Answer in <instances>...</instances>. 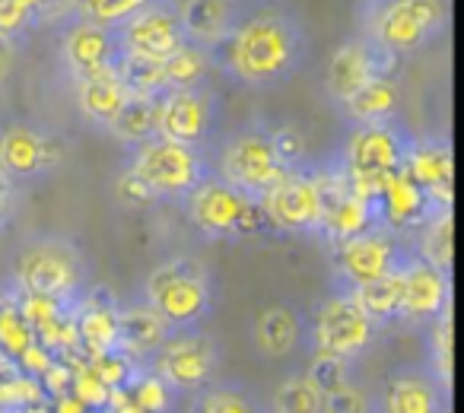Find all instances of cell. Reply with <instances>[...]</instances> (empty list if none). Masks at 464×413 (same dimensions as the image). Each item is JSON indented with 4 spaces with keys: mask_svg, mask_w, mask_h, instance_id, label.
Segmentation results:
<instances>
[{
    "mask_svg": "<svg viewBox=\"0 0 464 413\" xmlns=\"http://www.w3.org/2000/svg\"><path fill=\"white\" fill-rule=\"evenodd\" d=\"M309 54L305 26L286 10L242 16V23L210 52L213 71L248 90H274L299 73Z\"/></svg>",
    "mask_w": 464,
    "mask_h": 413,
    "instance_id": "6da1fadb",
    "label": "cell"
},
{
    "mask_svg": "<svg viewBox=\"0 0 464 413\" xmlns=\"http://www.w3.org/2000/svg\"><path fill=\"white\" fill-rule=\"evenodd\" d=\"M7 290L45 296L61 305H77L90 290L86 255L64 235H35L14 255Z\"/></svg>",
    "mask_w": 464,
    "mask_h": 413,
    "instance_id": "7a4b0ae2",
    "label": "cell"
},
{
    "mask_svg": "<svg viewBox=\"0 0 464 413\" xmlns=\"http://www.w3.org/2000/svg\"><path fill=\"white\" fill-rule=\"evenodd\" d=\"M445 20H449L445 0H360L356 35L401 61L436 42Z\"/></svg>",
    "mask_w": 464,
    "mask_h": 413,
    "instance_id": "3957f363",
    "label": "cell"
},
{
    "mask_svg": "<svg viewBox=\"0 0 464 413\" xmlns=\"http://www.w3.org/2000/svg\"><path fill=\"white\" fill-rule=\"evenodd\" d=\"M411 140L413 134L401 124V118L382 124H353L337 153V166L347 175L350 187L369 204H375L382 185L404 168Z\"/></svg>",
    "mask_w": 464,
    "mask_h": 413,
    "instance_id": "277c9868",
    "label": "cell"
},
{
    "mask_svg": "<svg viewBox=\"0 0 464 413\" xmlns=\"http://www.w3.org/2000/svg\"><path fill=\"white\" fill-rule=\"evenodd\" d=\"M143 303L153 305L169 331H194L217 303L213 277L198 258H169L156 264L143 280Z\"/></svg>",
    "mask_w": 464,
    "mask_h": 413,
    "instance_id": "5b68a950",
    "label": "cell"
},
{
    "mask_svg": "<svg viewBox=\"0 0 464 413\" xmlns=\"http://www.w3.org/2000/svg\"><path fill=\"white\" fill-rule=\"evenodd\" d=\"M210 172L246 197L261 200V194H267L284 178L286 168L274 153L271 128L261 121H248L219 140Z\"/></svg>",
    "mask_w": 464,
    "mask_h": 413,
    "instance_id": "8992f818",
    "label": "cell"
},
{
    "mask_svg": "<svg viewBox=\"0 0 464 413\" xmlns=\"http://www.w3.org/2000/svg\"><path fill=\"white\" fill-rule=\"evenodd\" d=\"M124 168L137 175L156 200H185L210 175V159L204 149L153 137V140L128 149Z\"/></svg>",
    "mask_w": 464,
    "mask_h": 413,
    "instance_id": "52a82bcc",
    "label": "cell"
},
{
    "mask_svg": "<svg viewBox=\"0 0 464 413\" xmlns=\"http://www.w3.org/2000/svg\"><path fill=\"white\" fill-rule=\"evenodd\" d=\"M185 214L188 223L198 229L204 239H248L267 229L265 216H261L258 200L246 197L217 175H207L198 187L185 197Z\"/></svg>",
    "mask_w": 464,
    "mask_h": 413,
    "instance_id": "ba28073f",
    "label": "cell"
},
{
    "mask_svg": "<svg viewBox=\"0 0 464 413\" xmlns=\"http://www.w3.org/2000/svg\"><path fill=\"white\" fill-rule=\"evenodd\" d=\"M375 334H379L375 324L362 315L356 299L343 290H334L328 299H322L312 318H305V337L312 343V353L337 356L347 362L366 353Z\"/></svg>",
    "mask_w": 464,
    "mask_h": 413,
    "instance_id": "9c48e42d",
    "label": "cell"
},
{
    "mask_svg": "<svg viewBox=\"0 0 464 413\" xmlns=\"http://www.w3.org/2000/svg\"><path fill=\"white\" fill-rule=\"evenodd\" d=\"M411 239L388 233L385 226H375L369 233L347 239L341 245H331V267H334V286L343 293L356 290L362 283L385 277L398 271L411 258Z\"/></svg>",
    "mask_w": 464,
    "mask_h": 413,
    "instance_id": "30bf717a",
    "label": "cell"
},
{
    "mask_svg": "<svg viewBox=\"0 0 464 413\" xmlns=\"http://www.w3.org/2000/svg\"><path fill=\"white\" fill-rule=\"evenodd\" d=\"M219 362H223V353H219L217 337L194 328L169 334L166 343L147 360V366L175 394H194L210 385V381H217Z\"/></svg>",
    "mask_w": 464,
    "mask_h": 413,
    "instance_id": "8fae6325",
    "label": "cell"
},
{
    "mask_svg": "<svg viewBox=\"0 0 464 413\" xmlns=\"http://www.w3.org/2000/svg\"><path fill=\"white\" fill-rule=\"evenodd\" d=\"M219 99L210 86L198 90H169L156 99V137L204 149L217 134Z\"/></svg>",
    "mask_w": 464,
    "mask_h": 413,
    "instance_id": "7c38bea8",
    "label": "cell"
},
{
    "mask_svg": "<svg viewBox=\"0 0 464 413\" xmlns=\"http://www.w3.org/2000/svg\"><path fill=\"white\" fill-rule=\"evenodd\" d=\"M258 206L267 229L290 235H318V226H322V191H318L312 166L286 172L271 191L261 194Z\"/></svg>",
    "mask_w": 464,
    "mask_h": 413,
    "instance_id": "4fadbf2b",
    "label": "cell"
},
{
    "mask_svg": "<svg viewBox=\"0 0 464 413\" xmlns=\"http://www.w3.org/2000/svg\"><path fill=\"white\" fill-rule=\"evenodd\" d=\"M64 159V143L52 130L39 124H10L0 130V175L14 181L16 187L23 181L45 178L48 172L61 166Z\"/></svg>",
    "mask_w": 464,
    "mask_h": 413,
    "instance_id": "5bb4252c",
    "label": "cell"
},
{
    "mask_svg": "<svg viewBox=\"0 0 464 413\" xmlns=\"http://www.w3.org/2000/svg\"><path fill=\"white\" fill-rule=\"evenodd\" d=\"M398 71V58L385 54L366 42L362 35H350L331 52L328 64H324V90H328L331 102L343 105L353 92H360L375 77H388Z\"/></svg>",
    "mask_w": 464,
    "mask_h": 413,
    "instance_id": "9a60e30c",
    "label": "cell"
},
{
    "mask_svg": "<svg viewBox=\"0 0 464 413\" xmlns=\"http://www.w3.org/2000/svg\"><path fill=\"white\" fill-rule=\"evenodd\" d=\"M118 52L143 61H166L185 45L179 16H175V0H156L130 16L124 26L115 29Z\"/></svg>",
    "mask_w": 464,
    "mask_h": 413,
    "instance_id": "2e32d148",
    "label": "cell"
},
{
    "mask_svg": "<svg viewBox=\"0 0 464 413\" xmlns=\"http://www.w3.org/2000/svg\"><path fill=\"white\" fill-rule=\"evenodd\" d=\"M404 277V303H401V324L426 328L436 318L451 312V274L436 271L423 258L411 252V258L401 267Z\"/></svg>",
    "mask_w": 464,
    "mask_h": 413,
    "instance_id": "e0dca14e",
    "label": "cell"
},
{
    "mask_svg": "<svg viewBox=\"0 0 464 413\" xmlns=\"http://www.w3.org/2000/svg\"><path fill=\"white\" fill-rule=\"evenodd\" d=\"M407 175L423 187L426 200L436 214H451L455 200V159H451V143L445 137H413L404 162Z\"/></svg>",
    "mask_w": 464,
    "mask_h": 413,
    "instance_id": "ac0fdd59",
    "label": "cell"
},
{
    "mask_svg": "<svg viewBox=\"0 0 464 413\" xmlns=\"http://www.w3.org/2000/svg\"><path fill=\"white\" fill-rule=\"evenodd\" d=\"M451 410V391H445L426 366L398 369L382 388L375 413H445Z\"/></svg>",
    "mask_w": 464,
    "mask_h": 413,
    "instance_id": "d6986e66",
    "label": "cell"
},
{
    "mask_svg": "<svg viewBox=\"0 0 464 413\" xmlns=\"http://www.w3.org/2000/svg\"><path fill=\"white\" fill-rule=\"evenodd\" d=\"M118 39L111 29L92 26V23L73 16L61 33V61L71 80H83L92 73H102L115 64Z\"/></svg>",
    "mask_w": 464,
    "mask_h": 413,
    "instance_id": "ffe728a7",
    "label": "cell"
},
{
    "mask_svg": "<svg viewBox=\"0 0 464 413\" xmlns=\"http://www.w3.org/2000/svg\"><path fill=\"white\" fill-rule=\"evenodd\" d=\"M375 214H379V226H385L394 235L411 239L426 220L436 216V210L426 200L423 187L407 175V168H401V172H394L382 185L379 200H375Z\"/></svg>",
    "mask_w": 464,
    "mask_h": 413,
    "instance_id": "44dd1931",
    "label": "cell"
},
{
    "mask_svg": "<svg viewBox=\"0 0 464 413\" xmlns=\"http://www.w3.org/2000/svg\"><path fill=\"white\" fill-rule=\"evenodd\" d=\"M181 35L188 45L213 48L229 39V33L242 23V10L236 0H175Z\"/></svg>",
    "mask_w": 464,
    "mask_h": 413,
    "instance_id": "7402d4cb",
    "label": "cell"
},
{
    "mask_svg": "<svg viewBox=\"0 0 464 413\" xmlns=\"http://www.w3.org/2000/svg\"><path fill=\"white\" fill-rule=\"evenodd\" d=\"M73 324H77L80 353L86 360L121 350L118 347V303L109 290H86L83 299L73 305Z\"/></svg>",
    "mask_w": 464,
    "mask_h": 413,
    "instance_id": "603a6c76",
    "label": "cell"
},
{
    "mask_svg": "<svg viewBox=\"0 0 464 413\" xmlns=\"http://www.w3.org/2000/svg\"><path fill=\"white\" fill-rule=\"evenodd\" d=\"M305 341V315L296 305H267L258 312L252 324V343L261 356L267 360H284V356L296 353L299 343Z\"/></svg>",
    "mask_w": 464,
    "mask_h": 413,
    "instance_id": "cb8c5ba5",
    "label": "cell"
},
{
    "mask_svg": "<svg viewBox=\"0 0 464 413\" xmlns=\"http://www.w3.org/2000/svg\"><path fill=\"white\" fill-rule=\"evenodd\" d=\"M169 334L172 331L160 318V312L143 299L130 305H118V347L128 356H134L137 362H147L166 343Z\"/></svg>",
    "mask_w": 464,
    "mask_h": 413,
    "instance_id": "d4e9b609",
    "label": "cell"
},
{
    "mask_svg": "<svg viewBox=\"0 0 464 413\" xmlns=\"http://www.w3.org/2000/svg\"><path fill=\"white\" fill-rule=\"evenodd\" d=\"M73 99H77V109L86 121L109 130V124L115 121V115L121 111V105L128 102V90L121 86V80H118V73H115V64H111L109 71H102V73L73 80Z\"/></svg>",
    "mask_w": 464,
    "mask_h": 413,
    "instance_id": "484cf974",
    "label": "cell"
},
{
    "mask_svg": "<svg viewBox=\"0 0 464 413\" xmlns=\"http://www.w3.org/2000/svg\"><path fill=\"white\" fill-rule=\"evenodd\" d=\"M341 111L353 124H382L394 121L401 111V83L394 73L388 77H375L372 83H366L360 92L347 99L341 105Z\"/></svg>",
    "mask_w": 464,
    "mask_h": 413,
    "instance_id": "4316f807",
    "label": "cell"
},
{
    "mask_svg": "<svg viewBox=\"0 0 464 413\" xmlns=\"http://www.w3.org/2000/svg\"><path fill=\"white\" fill-rule=\"evenodd\" d=\"M401 267L385 274V277L372 280V283H362V286H356V290H350V296L356 299L362 315L375 324V331L401 324V303H404V277H401Z\"/></svg>",
    "mask_w": 464,
    "mask_h": 413,
    "instance_id": "83f0119b",
    "label": "cell"
},
{
    "mask_svg": "<svg viewBox=\"0 0 464 413\" xmlns=\"http://www.w3.org/2000/svg\"><path fill=\"white\" fill-rule=\"evenodd\" d=\"M188 413H265L261 398L246 381H210L191 394Z\"/></svg>",
    "mask_w": 464,
    "mask_h": 413,
    "instance_id": "f1b7e54d",
    "label": "cell"
},
{
    "mask_svg": "<svg viewBox=\"0 0 464 413\" xmlns=\"http://www.w3.org/2000/svg\"><path fill=\"white\" fill-rule=\"evenodd\" d=\"M413 235H417V239H411L413 255L436 271L451 274V261H455V220H451V214H436Z\"/></svg>",
    "mask_w": 464,
    "mask_h": 413,
    "instance_id": "f546056e",
    "label": "cell"
},
{
    "mask_svg": "<svg viewBox=\"0 0 464 413\" xmlns=\"http://www.w3.org/2000/svg\"><path fill=\"white\" fill-rule=\"evenodd\" d=\"M213 73V58L207 48L198 45H181L172 58L162 61V77H166V92L169 90H198V86H210Z\"/></svg>",
    "mask_w": 464,
    "mask_h": 413,
    "instance_id": "4dcf8cb0",
    "label": "cell"
},
{
    "mask_svg": "<svg viewBox=\"0 0 464 413\" xmlns=\"http://www.w3.org/2000/svg\"><path fill=\"white\" fill-rule=\"evenodd\" d=\"M33 404H48L45 388L16 360L0 353V413H14Z\"/></svg>",
    "mask_w": 464,
    "mask_h": 413,
    "instance_id": "1f68e13d",
    "label": "cell"
},
{
    "mask_svg": "<svg viewBox=\"0 0 464 413\" xmlns=\"http://www.w3.org/2000/svg\"><path fill=\"white\" fill-rule=\"evenodd\" d=\"M109 134L115 137L118 143H124L128 149L153 140L156 137V99L128 96V102L121 105L115 121L109 124Z\"/></svg>",
    "mask_w": 464,
    "mask_h": 413,
    "instance_id": "d6a6232c",
    "label": "cell"
},
{
    "mask_svg": "<svg viewBox=\"0 0 464 413\" xmlns=\"http://www.w3.org/2000/svg\"><path fill=\"white\" fill-rule=\"evenodd\" d=\"M426 362L430 375L451 391V379H455V324H451V312L426 324Z\"/></svg>",
    "mask_w": 464,
    "mask_h": 413,
    "instance_id": "836d02e7",
    "label": "cell"
},
{
    "mask_svg": "<svg viewBox=\"0 0 464 413\" xmlns=\"http://www.w3.org/2000/svg\"><path fill=\"white\" fill-rule=\"evenodd\" d=\"M115 73H118V80H121L124 90H128V96L160 99L162 92H166V77H162V64H160V61L130 58V54L118 52Z\"/></svg>",
    "mask_w": 464,
    "mask_h": 413,
    "instance_id": "e575fe53",
    "label": "cell"
},
{
    "mask_svg": "<svg viewBox=\"0 0 464 413\" xmlns=\"http://www.w3.org/2000/svg\"><path fill=\"white\" fill-rule=\"evenodd\" d=\"M121 391L128 394L137 407H143L147 413H172L175 400H179V394H175L172 388H169L166 381H162L160 375L147 366V362L137 366V372L130 375V381L121 388Z\"/></svg>",
    "mask_w": 464,
    "mask_h": 413,
    "instance_id": "d590c367",
    "label": "cell"
},
{
    "mask_svg": "<svg viewBox=\"0 0 464 413\" xmlns=\"http://www.w3.org/2000/svg\"><path fill=\"white\" fill-rule=\"evenodd\" d=\"M267 410L271 413H322V391H318L309 375L296 372L280 381Z\"/></svg>",
    "mask_w": 464,
    "mask_h": 413,
    "instance_id": "8d00e7d4",
    "label": "cell"
},
{
    "mask_svg": "<svg viewBox=\"0 0 464 413\" xmlns=\"http://www.w3.org/2000/svg\"><path fill=\"white\" fill-rule=\"evenodd\" d=\"M35 343V334L23 312L16 309V299L7 290L0 293V353L10 360H20L29 347Z\"/></svg>",
    "mask_w": 464,
    "mask_h": 413,
    "instance_id": "74e56055",
    "label": "cell"
},
{
    "mask_svg": "<svg viewBox=\"0 0 464 413\" xmlns=\"http://www.w3.org/2000/svg\"><path fill=\"white\" fill-rule=\"evenodd\" d=\"M150 4H156V0H77V16L92 26L115 33L118 26H124L130 16H137Z\"/></svg>",
    "mask_w": 464,
    "mask_h": 413,
    "instance_id": "f35d334b",
    "label": "cell"
},
{
    "mask_svg": "<svg viewBox=\"0 0 464 413\" xmlns=\"http://www.w3.org/2000/svg\"><path fill=\"white\" fill-rule=\"evenodd\" d=\"M83 360H86V356H83ZM86 366L99 375V381H102L105 388H111V391H121V388L130 381V375L137 372V366H140V362H137L134 356L124 353V350H111V353H102V356H90V360H86Z\"/></svg>",
    "mask_w": 464,
    "mask_h": 413,
    "instance_id": "ab89813d",
    "label": "cell"
},
{
    "mask_svg": "<svg viewBox=\"0 0 464 413\" xmlns=\"http://www.w3.org/2000/svg\"><path fill=\"white\" fill-rule=\"evenodd\" d=\"M35 26H42V23L26 4H20V0H0V42L20 45Z\"/></svg>",
    "mask_w": 464,
    "mask_h": 413,
    "instance_id": "60d3db41",
    "label": "cell"
},
{
    "mask_svg": "<svg viewBox=\"0 0 464 413\" xmlns=\"http://www.w3.org/2000/svg\"><path fill=\"white\" fill-rule=\"evenodd\" d=\"M271 143H274V153H277L280 166H284L286 172L309 166V147H305V137L299 128H293V124L271 128Z\"/></svg>",
    "mask_w": 464,
    "mask_h": 413,
    "instance_id": "b9f144b4",
    "label": "cell"
},
{
    "mask_svg": "<svg viewBox=\"0 0 464 413\" xmlns=\"http://www.w3.org/2000/svg\"><path fill=\"white\" fill-rule=\"evenodd\" d=\"M309 375L315 381V388L322 394L334 391L341 385H350L353 381V362L347 360H337V356H324V353H312V366H309Z\"/></svg>",
    "mask_w": 464,
    "mask_h": 413,
    "instance_id": "7bdbcfd3",
    "label": "cell"
},
{
    "mask_svg": "<svg viewBox=\"0 0 464 413\" xmlns=\"http://www.w3.org/2000/svg\"><path fill=\"white\" fill-rule=\"evenodd\" d=\"M322 413H375V398L362 385L350 381L322 394Z\"/></svg>",
    "mask_w": 464,
    "mask_h": 413,
    "instance_id": "ee69618b",
    "label": "cell"
},
{
    "mask_svg": "<svg viewBox=\"0 0 464 413\" xmlns=\"http://www.w3.org/2000/svg\"><path fill=\"white\" fill-rule=\"evenodd\" d=\"M39 16V23H61L77 16V0H20Z\"/></svg>",
    "mask_w": 464,
    "mask_h": 413,
    "instance_id": "f6af8a7d",
    "label": "cell"
},
{
    "mask_svg": "<svg viewBox=\"0 0 464 413\" xmlns=\"http://www.w3.org/2000/svg\"><path fill=\"white\" fill-rule=\"evenodd\" d=\"M115 191H118V197L124 200V204H130V206H143V204H153V194L143 187V181L137 178V175H130L128 168H124L121 175H118V185H115Z\"/></svg>",
    "mask_w": 464,
    "mask_h": 413,
    "instance_id": "bcb514c9",
    "label": "cell"
},
{
    "mask_svg": "<svg viewBox=\"0 0 464 413\" xmlns=\"http://www.w3.org/2000/svg\"><path fill=\"white\" fill-rule=\"evenodd\" d=\"M16 210H20V187L0 175V233L14 223Z\"/></svg>",
    "mask_w": 464,
    "mask_h": 413,
    "instance_id": "7dc6e473",
    "label": "cell"
},
{
    "mask_svg": "<svg viewBox=\"0 0 464 413\" xmlns=\"http://www.w3.org/2000/svg\"><path fill=\"white\" fill-rule=\"evenodd\" d=\"M14 67H16V45H10V42H0V90L10 83V77H14Z\"/></svg>",
    "mask_w": 464,
    "mask_h": 413,
    "instance_id": "c3c4849f",
    "label": "cell"
},
{
    "mask_svg": "<svg viewBox=\"0 0 464 413\" xmlns=\"http://www.w3.org/2000/svg\"><path fill=\"white\" fill-rule=\"evenodd\" d=\"M48 407H52V413H86V407L80 404V400L73 398L71 391L58 394V398H52V400H48Z\"/></svg>",
    "mask_w": 464,
    "mask_h": 413,
    "instance_id": "681fc988",
    "label": "cell"
},
{
    "mask_svg": "<svg viewBox=\"0 0 464 413\" xmlns=\"http://www.w3.org/2000/svg\"><path fill=\"white\" fill-rule=\"evenodd\" d=\"M109 413H147V410H143V407H137L134 400H130L124 391H111Z\"/></svg>",
    "mask_w": 464,
    "mask_h": 413,
    "instance_id": "f907efd6",
    "label": "cell"
},
{
    "mask_svg": "<svg viewBox=\"0 0 464 413\" xmlns=\"http://www.w3.org/2000/svg\"><path fill=\"white\" fill-rule=\"evenodd\" d=\"M14 413H52L48 404H33V407H23V410H14Z\"/></svg>",
    "mask_w": 464,
    "mask_h": 413,
    "instance_id": "816d5d0a",
    "label": "cell"
},
{
    "mask_svg": "<svg viewBox=\"0 0 464 413\" xmlns=\"http://www.w3.org/2000/svg\"><path fill=\"white\" fill-rule=\"evenodd\" d=\"M86 413H109V410H86Z\"/></svg>",
    "mask_w": 464,
    "mask_h": 413,
    "instance_id": "f5cc1de1",
    "label": "cell"
},
{
    "mask_svg": "<svg viewBox=\"0 0 464 413\" xmlns=\"http://www.w3.org/2000/svg\"><path fill=\"white\" fill-rule=\"evenodd\" d=\"M265 413H271V410H267V407H265Z\"/></svg>",
    "mask_w": 464,
    "mask_h": 413,
    "instance_id": "db71d44e",
    "label": "cell"
},
{
    "mask_svg": "<svg viewBox=\"0 0 464 413\" xmlns=\"http://www.w3.org/2000/svg\"><path fill=\"white\" fill-rule=\"evenodd\" d=\"M445 413H451V410H445Z\"/></svg>",
    "mask_w": 464,
    "mask_h": 413,
    "instance_id": "11a10c76",
    "label": "cell"
}]
</instances>
